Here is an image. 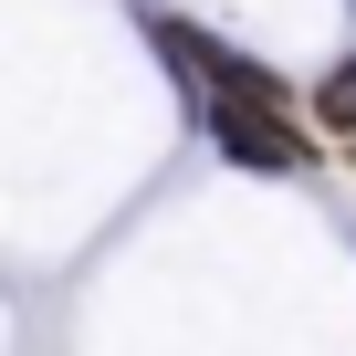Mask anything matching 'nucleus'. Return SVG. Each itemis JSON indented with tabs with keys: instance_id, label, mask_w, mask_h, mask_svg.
Returning a JSON list of instances; mask_svg holds the SVG:
<instances>
[{
	"instance_id": "obj_1",
	"label": "nucleus",
	"mask_w": 356,
	"mask_h": 356,
	"mask_svg": "<svg viewBox=\"0 0 356 356\" xmlns=\"http://www.w3.org/2000/svg\"><path fill=\"white\" fill-rule=\"evenodd\" d=\"M200 136L231 157V168H252V178H314V136L293 126V105H252V95H210L200 105Z\"/></svg>"
},
{
	"instance_id": "obj_2",
	"label": "nucleus",
	"mask_w": 356,
	"mask_h": 356,
	"mask_svg": "<svg viewBox=\"0 0 356 356\" xmlns=\"http://www.w3.org/2000/svg\"><path fill=\"white\" fill-rule=\"evenodd\" d=\"M304 115H314L325 136H356V42H346V63H325V74H314Z\"/></svg>"
},
{
	"instance_id": "obj_3",
	"label": "nucleus",
	"mask_w": 356,
	"mask_h": 356,
	"mask_svg": "<svg viewBox=\"0 0 356 356\" xmlns=\"http://www.w3.org/2000/svg\"><path fill=\"white\" fill-rule=\"evenodd\" d=\"M346 252H356V220H346Z\"/></svg>"
},
{
	"instance_id": "obj_4",
	"label": "nucleus",
	"mask_w": 356,
	"mask_h": 356,
	"mask_svg": "<svg viewBox=\"0 0 356 356\" xmlns=\"http://www.w3.org/2000/svg\"><path fill=\"white\" fill-rule=\"evenodd\" d=\"M346 11H356V0H346Z\"/></svg>"
}]
</instances>
